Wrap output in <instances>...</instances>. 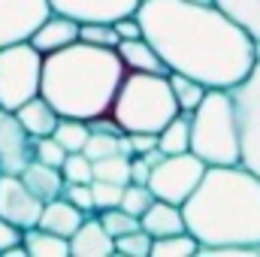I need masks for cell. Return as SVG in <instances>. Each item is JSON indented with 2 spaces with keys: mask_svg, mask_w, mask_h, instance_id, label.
Returning <instances> with one entry per match:
<instances>
[{
  "mask_svg": "<svg viewBox=\"0 0 260 257\" xmlns=\"http://www.w3.org/2000/svg\"><path fill=\"white\" fill-rule=\"evenodd\" d=\"M15 115H18V121H21V127L27 130L34 139L37 136H52V130L58 124V112H55V106L43 97V94H37V97H30L27 103H21L18 109H15Z\"/></svg>",
  "mask_w": 260,
  "mask_h": 257,
  "instance_id": "obj_18",
  "label": "cell"
},
{
  "mask_svg": "<svg viewBox=\"0 0 260 257\" xmlns=\"http://www.w3.org/2000/svg\"><path fill=\"white\" fill-rule=\"evenodd\" d=\"M206 173V164L197 157L194 151H182V154H167L157 167H151V176H148V188L157 200H167V203H176L182 206L191 191L200 185Z\"/></svg>",
  "mask_w": 260,
  "mask_h": 257,
  "instance_id": "obj_8",
  "label": "cell"
},
{
  "mask_svg": "<svg viewBox=\"0 0 260 257\" xmlns=\"http://www.w3.org/2000/svg\"><path fill=\"white\" fill-rule=\"evenodd\" d=\"M70 254L73 257H109L115 254V239L103 230L100 218H88L79 224V230L70 236Z\"/></svg>",
  "mask_w": 260,
  "mask_h": 257,
  "instance_id": "obj_14",
  "label": "cell"
},
{
  "mask_svg": "<svg viewBox=\"0 0 260 257\" xmlns=\"http://www.w3.org/2000/svg\"><path fill=\"white\" fill-rule=\"evenodd\" d=\"M142 230L151 236V239H160V236H173V233H185V215H182V206L176 203H167V200H157L142 212L139 218Z\"/></svg>",
  "mask_w": 260,
  "mask_h": 257,
  "instance_id": "obj_15",
  "label": "cell"
},
{
  "mask_svg": "<svg viewBox=\"0 0 260 257\" xmlns=\"http://www.w3.org/2000/svg\"><path fill=\"white\" fill-rule=\"evenodd\" d=\"M124 73L127 70L115 49L76 40L67 49L43 55L40 94L55 106L61 118L94 121L109 115Z\"/></svg>",
  "mask_w": 260,
  "mask_h": 257,
  "instance_id": "obj_3",
  "label": "cell"
},
{
  "mask_svg": "<svg viewBox=\"0 0 260 257\" xmlns=\"http://www.w3.org/2000/svg\"><path fill=\"white\" fill-rule=\"evenodd\" d=\"M157 148L164 154H182V151H191V115L188 112H179L176 118H170L160 133H157Z\"/></svg>",
  "mask_w": 260,
  "mask_h": 257,
  "instance_id": "obj_21",
  "label": "cell"
},
{
  "mask_svg": "<svg viewBox=\"0 0 260 257\" xmlns=\"http://www.w3.org/2000/svg\"><path fill=\"white\" fill-rule=\"evenodd\" d=\"M18 176H21V182L37 194L43 203L61 197V191H64V176H61V170H58V167H49V164H43V160H37V157H34Z\"/></svg>",
  "mask_w": 260,
  "mask_h": 257,
  "instance_id": "obj_19",
  "label": "cell"
},
{
  "mask_svg": "<svg viewBox=\"0 0 260 257\" xmlns=\"http://www.w3.org/2000/svg\"><path fill=\"white\" fill-rule=\"evenodd\" d=\"M61 176L64 185H88L94 179V160L85 157L82 151H70L61 164Z\"/></svg>",
  "mask_w": 260,
  "mask_h": 257,
  "instance_id": "obj_28",
  "label": "cell"
},
{
  "mask_svg": "<svg viewBox=\"0 0 260 257\" xmlns=\"http://www.w3.org/2000/svg\"><path fill=\"white\" fill-rule=\"evenodd\" d=\"M191 151L206 167H227L242 160L239 118L230 88H209L191 112Z\"/></svg>",
  "mask_w": 260,
  "mask_h": 257,
  "instance_id": "obj_5",
  "label": "cell"
},
{
  "mask_svg": "<svg viewBox=\"0 0 260 257\" xmlns=\"http://www.w3.org/2000/svg\"><path fill=\"white\" fill-rule=\"evenodd\" d=\"M34 160V136L21 127L12 109L0 106V173L18 176Z\"/></svg>",
  "mask_w": 260,
  "mask_h": 257,
  "instance_id": "obj_11",
  "label": "cell"
},
{
  "mask_svg": "<svg viewBox=\"0 0 260 257\" xmlns=\"http://www.w3.org/2000/svg\"><path fill=\"white\" fill-rule=\"evenodd\" d=\"M21 227H15V224H9L6 218H0V254L6 251V248H12V245H21Z\"/></svg>",
  "mask_w": 260,
  "mask_h": 257,
  "instance_id": "obj_37",
  "label": "cell"
},
{
  "mask_svg": "<svg viewBox=\"0 0 260 257\" xmlns=\"http://www.w3.org/2000/svg\"><path fill=\"white\" fill-rule=\"evenodd\" d=\"M91 127V124H88ZM124 130H106V127H91L88 133V142L82 148L85 157L91 160H100V157H109V154H118V136Z\"/></svg>",
  "mask_w": 260,
  "mask_h": 257,
  "instance_id": "obj_26",
  "label": "cell"
},
{
  "mask_svg": "<svg viewBox=\"0 0 260 257\" xmlns=\"http://www.w3.org/2000/svg\"><path fill=\"white\" fill-rule=\"evenodd\" d=\"M200 251V242L185 230V233H173V236H160L151 239V257H194Z\"/></svg>",
  "mask_w": 260,
  "mask_h": 257,
  "instance_id": "obj_24",
  "label": "cell"
},
{
  "mask_svg": "<svg viewBox=\"0 0 260 257\" xmlns=\"http://www.w3.org/2000/svg\"><path fill=\"white\" fill-rule=\"evenodd\" d=\"M170 88H173V97L179 103V112H188V115L200 106V100L209 91L203 82H197L191 76H182V73H170Z\"/></svg>",
  "mask_w": 260,
  "mask_h": 257,
  "instance_id": "obj_23",
  "label": "cell"
},
{
  "mask_svg": "<svg viewBox=\"0 0 260 257\" xmlns=\"http://www.w3.org/2000/svg\"><path fill=\"white\" fill-rule=\"evenodd\" d=\"M49 12V0H0V49L27 43Z\"/></svg>",
  "mask_w": 260,
  "mask_h": 257,
  "instance_id": "obj_9",
  "label": "cell"
},
{
  "mask_svg": "<svg viewBox=\"0 0 260 257\" xmlns=\"http://www.w3.org/2000/svg\"><path fill=\"white\" fill-rule=\"evenodd\" d=\"M136 18L167 70L206 88L239 85L257 61L251 34L212 0H139Z\"/></svg>",
  "mask_w": 260,
  "mask_h": 257,
  "instance_id": "obj_1",
  "label": "cell"
},
{
  "mask_svg": "<svg viewBox=\"0 0 260 257\" xmlns=\"http://www.w3.org/2000/svg\"><path fill=\"white\" fill-rule=\"evenodd\" d=\"M94 179L100 182H115V185H127L130 182V157L127 154H109L94 160Z\"/></svg>",
  "mask_w": 260,
  "mask_h": 257,
  "instance_id": "obj_27",
  "label": "cell"
},
{
  "mask_svg": "<svg viewBox=\"0 0 260 257\" xmlns=\"http://www.w3.org/2000/svg\"><path fill=\"white\" fill-rule=\"evenodd\" d=\"M239 118V145H242V167L260 176V52L248 76L230 88Z\"/></svg>",
  "mask_w": 260,
  "mask_h": 257,
  "instance_id": "obj_7",
  "label": "cell"
},
{
  "mask_svg": "<svg viewBox=\"0 0 260 257\" xmlns=\"http://www.w3.org/2000/svg\"><path fill=\"white\" fill-rule=\"evenodd\" d=\"M148 176H151V167H148L139 154H133V157H130V182H136V185H148Z\"/></svg>",
  "mask_w": 260,
  "mask_h": 257,
  "instance_id": "obj_39",
  "label": "cell"
},
{
  "mask_svg": "<svg viewBox=\"0 0 260 257\" xmlns=\"http://www.w3.org/2000/svg\"><path fill=\"white\" fill-rule=\"evenodd\" d=\"M21 245L27 257H67L70 254V239L58 236V233H49L43 227H27L21 233Z\"/></svg>",
  "mask_w": 260,
  "mask_h": 257,
  "instance_id": "obj_20",
  "label": "cell"
},
{
  "mask_svg": "<svg viewBox=\"0 0 260 257\" xmlns=\"http://www.w3.org/2000/svg\"><path fill=\"white\" fill-rule=\"evenodd\" d=\"M109 115L124 133H160L170 118L179 115V103L170 88V73L127 70Z\"/></svg>",
  "mask_w": 260,
  "mask_h": 257,
  "instance_id": "obj_4",
  "label": "cell"
},
{
  "mask_svg": "<svg viewBox=\"0 0 260 257\" xmlns=\"http://www.w3.org/2000/svg\"><path fill=\"white\" fill-rule=\"evenodd\" d=\"M79 40V21L67 18L61 12H49V18L34 30V37L27 40L40 55H52L58 49H67L70 43Z\"/></svg>",
  "mask_w": 260,
  "mask_h": 257,
  "instance_id": "obj_13",
  "label": "cell"
},
{
  "mask_svg": "<svg viewBox=\"0 0 260 257\" xmlns=\"http://www.w3.org/2000/svg\"><path fill=\"white\" fill-rule=\"evenodd\" d=\"M82 221H85V212H82V209H76L67 197H55V200H46V203H43V212H40L37 227H43V230H49V233H58V236L70 239V236L79 230Z\"/></svg>",
  "mask_w": 260,
  "mask_h": 257,
  "instance_id": "obj_16",
  "label": "cell"
},
{
  "mask_svg": "<svg viewBox=\"0 0 260 257\" xmlns=\"http://www.w3.org/2000/svg\"><path fill=\"white\" fill-rule=\"evenodd\" d=\"M115 254L124 257H151V236L139 227V230H130L124 236L115 239Z\"/></svg>",
  "mask_w": 260,
  "mask_h": 257,
  "instance_id": "obj_32",
  "label": "cell"
},
{
  "mask_svg": "<svg viewBox=\"0 0 260 257\" xmlns=\"http://www.w3.org/2000/svg\"><path fill=\"white\" fill-rule=\"evenodd\" d=\"M43 82V55L30 43H15L0 49V106L18 109L40 94Z\"/></svg>",
  "mask_w": 260,
  "mask_h": 257,
  "instance_id": "obj_6",
  "label": "cell"
},
{
  "mask_svg": "<svg viewBox=\"0 0 260 257\" xmlns=\"http://www.w3.org/2000/svg\"><path fill=\"white\" fill-rule=\"evenodd\" d=\"M61 197H67L76 209H82L85 215H91L94 212V194H91V182L88 185H64V191Z\"/></svg>",
  "mask_w": 260,
  "mask_h": 257,
  "instance_id": "obj_35",
  "label": "cell"
},
{
  "mask_svg": "<svg viewBox=\"0 0 260 257\" xmlns=\"http://www.w3.org/2000/svg\"><path fill=\"white\" fill-rule=\"evenodd\" d=\"M154 203V194H151V188L148 185H136V182H127L124 185V194H121V209L124 212H130V215H136V218H142V212L148 209Z\"/></svg>",
  "mask_w": 260,
  "mask_h": 257,
  "instance_id": "obj_31",
  "label": "cell"
},
{
  "mask_svg": "<svg viewBox=\"0 0 260 257\" xmlns=\"http://www.w3.org/2000/svg\"><path fill=\"white\" fill-rule=\"evenodd\" d=\"M40 212H43V200L21 182V176L0 173V218L27 230L40 221Z\"/></svg>",
  "mask_w": 260,
  "mask_h": 257,
  "instance_id": "obj_10",
  "label": "cell"
},
{
  "mask_svg": "<svg viewBox=\"0 0 260 257\" xmlns=\"http://www.w3.org/2000/svg\"><path fill=\"white\" fill-rule=\"evenodd\" d=\"M79 40L91 43V46H103V49H115L121 40L115 34V24H103V21H91V24H79Z\"/></svg>",
  "mask_w": 260,
  "mask_h": 257,
  "instance_id": "obj_30",
  "label": "cell"
},
{
  "mask_svg": "<svg viewBox=\"0 0 260 257\" xmlns=\"http://www.w3.org/2000/svg\"><path fill=\"white\" fill-rule=\"evenodd\" d=\"M91 194H94V212H103V209H112V206H118V203H121L124 185L91 179Z\"/></svg>",
  "mask_w": 260,
  "mask_h": 257,
  "instance_id": "obj_33",
  "label": "cell"
},
{
  "mask_svg": "<svg viewBox=\"0 0 260 257\" xmlns=\"http://www.w3.org/2000/svg\"><path fill=\"white\" fill-rule=\"evenodd\" d=\"M133 154H145L151 148H157V133H127Z\"/></svg>",
  "mask_w": 260,
  "mask_h": 257,
  "instance_id": "obj_38",
  "label": "cell"
},
{
  "mask_svg": "<svg viewBox=\"0 0 260 257\" xmlns=\"http://www.w3.org/2000/svg\"><path fill=\"white\" fill-rule=\"evenodd\" d=\"M115 34H118V40H139L142 37V21L136 18V12L115 21Z\"/></svg>",
  "mask_w": 260,
  "mask_h": 257,
  "instance_id": "obj_36",
  "label": "cell"
},
{
  "mask_svg": "<svg viewBox=\"0 0 260 257\" xmlns=\"http://www.w3.org/2000/svg\"><path fill=\"white\" fill-rule=\"evenodd\" d=\"M49 6L52 12H61L79 24H91V21L115 24L118 18L133 15L139 9V0H49Z\"/></svg>",
  "mask_w": 260,
  "mask_h": 257,
  "instance_id": "obj_12",
  "label": "cell"
},
{
  "mask_svg": "<svg viewBox=\"0 0 260 257\" xmlns=\"http://www.w3.org/2000/svg\"><path fill=\"white\" fill-rule=\"evenodd\" d=\"M34 157L43 160V164H49V167H58V170H61L67 151L55 136H37V139H34Z\"/></svg>",
  "mask_w": 260,
  "mask_h": 257,
  "instance_id": "obj_34",
  "label": "cell"
},
{
  "mask_svg": "<svg viewBox=\"0 0 260 257\" xmlns=\"http://www.w3.org/2000/svg\"><path fill=\"white\" fill-rule=\"evenodd\" d=\"M212 3H218L233 21H239L260 46V0H212Z\"/></svg>",
  "mask_w": 260,
  "mask_h": 257,
  "instance_id": "obj_22",
  "label": "cell"
},
{
  "mask_svg": "<svg viewBox=\"0 0 260 257\" xmlns=\"http://www.w3.org/2000/svg\"><path fill=\"white\" fill-rule=\"evenodd\" d=\"M182 215L200 251L242 248L260 254V176L248 167H206L200 185L182 203Z\"/></svg>",
  "mask_w": 260,
  "mask_h": 257,
  "instance_id": "obj_2",
  "label": "cell"
},
{
  "mask_svg": "<svg viewBox=\"0 0 260 257\" xmlns=\"http://www.w3.org/2000/svg\"><path fill=\"white\" fill-rule=\"evenodd\" d=\"M115 52H118L124 70H133V73H170L167 64L160 61L157 49L145 37H139V40H121L115 46Z\"/></svg>",
  "mask_w": 260,
  "mask_h": 257,
  "instance_id": "obj_17",
  "label": "cell"
},
{
  "mask_svg": "<svg viewBox=\"0 0 260 257\" xmlns=\"http://www.w3.org/2000/svg\"><path fill=\"white\" fill-rule=\"evenodd\" d=\"M88 121H82V118H58V124L52 130V136L64 145V151H82L85 148V142H88Z\"/></svg>",
  "mask_w": 260,
  "mask_h": 257,
  "instance_id": "obj_25",
  "label": "cell"
},
{
  "mask_svg": "<svg viewBox=\"0 0 260 257\" xmlns=\"http://www.w3.org/2000/svg\"><path fill=\"white\" fill-rule=\"evenodd\" d=\"M100 224H103V230H106L112 239H118V236H124V233H130V230H139V227H142L139 218L130 215V212H124L121 206L103 209V212H100Z\"/></svg>",
  "mask_w": 260,
  "mask_h": 257,
  "instance_id": "obj_29",
  "label": "cell"
}]
</instances>
